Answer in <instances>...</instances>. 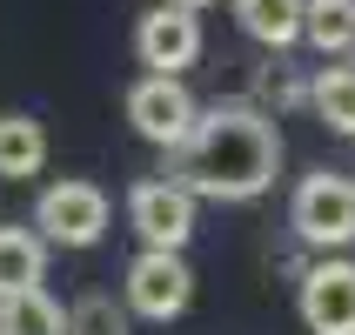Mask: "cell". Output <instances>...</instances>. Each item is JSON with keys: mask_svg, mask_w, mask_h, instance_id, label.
<instances>
[{"mask_svg": "<svg viewBox=\"0 0 355 335\" xmlns=\"http://www.w3.org/2000/svg\"><path fill=\"white\" fill-rule=\"evenodd\" d=\"M0 335H67V309H60L47 289L7 295L0 302Z\"/></svg>", "mask_w": 355, "mask_h": 335, "instance_id": "14", "label": "cell"}, {"mask_svg": "<svg viewBox=\"0 0 355 335\" xmlns=\"http://www.w3.org/2000/svg\"><path fill=\"white\" fill-rule=\"evenodd\" d=\"M302 40L322 60L355 47V0H302Z\"/></svg>", "mask_w": 355, "mask_h": 335, "instance_id": "12", "label": "cell"}, {"mask_svg": "<svg viewBox=\"0 0 355 335\" xmlns=\"http://www.w3.org/2000/svg\"><path fill=\"white\" fill-rule=\"evenodd\" d=\"M241 101L275 121V114H288V108H309V80H302L288 60H261V67H255V87H248Z\"/></svg>", "mask_w": 355, "mask_h": 335, "instance_id": "15", "label": "cell"}, {"mask_svg": "<svg viewBox=\"0 0 355 335\" xmlns=\"http://www.w3.org/2000/svg\"><path fill=\"white\" fill-rule=\"evenodd\" d=\"M107 195L94 181H47L34 201V235L54 241V248H94L107 235Z\"/></svg>", "mask_w": 355, "mask_h": 335, "instance_id": "4", "label": "cell"}, {"mask_svg": "<svg viewBox=\"0 0 355 335\" xmlns=\"http://www.w3.org/2000/svg\"><path fill=\"white\" fill-rule=\"evenodd\" d=\"M47 168V135L34 114H0V181H34Z\"/></svg>", "mask_w": 355, "mask_h": 335, "instance_id": "11", "label": "cell"}, {"mask_svg": "<svg viewBox=\"0 0 355 335\" xmlns=\"http://www.w3.org/2000/svg\"><path fill=\"white\" fill-rule=\"evenodd\" d=\"M195 108L201 101L188 94V80H161V74H141L128 87V128L155 148H181L188 128H195Z\"/></svg>", "mask_w": 355, "mask_h": 335, "instance_id": "6", "label": "cell"}, {"mask_svg": "<svg viewBox=\"0 0 355 335\" xmlns=\"http://www.w3.org/2000/svg\"><path fill=\"white\" fill-rule=\"evenodd\" d=\"M288 228H295L309 248H349L355 241V181L336 175V168H315V175L295 181L288 195Z\"/></svg>", "mask_w": 355, "mask_h": 335, "instance_id": "2", "label": "cell"}, {"mask_svg": "<svg viewBox=\"0 0 355 335\" xmlns=\"http://www.w3.org/2000/svg\"><path fill=\"white\" fill-rule=\"evenodd\" d=\"M282 168V128L248 101H208L175 148V175L195 201H261Z\"/></svg>", "mask_w": 355, "mask_h": 335, "instance_id": "1", "label": "cell"}, {"mask_svg": "<svg viewBox=\"0 0 355 335\" xmlns=\"http://www.w3.org/2000/svg\"><path fill=\"white\" fill-rule=\"evenodd\" d=\"M235 20H241V34L261 40L268 54L302 40V0H235Z\"/></svg>", "mask_w": 355, "mask_h": 335, "instance_id": "10", "label": "cell"}, {"mask_svg": "<svg viewBox=\"0 0 355 335\" xmlns=\"http://www.w3.org/2000/svg\"><path fill=\"white\" fill-rule=\"evenodd\" d=\"M67 335H128V309H114V295H80L67 309Z\"/></svg>", "mask_w": 355, "mask_h": 335, "instance_id": "16", "label": "cell"}, {"mask_svg": "<svg viewBox=\"0 0 355 335\" xmlns=\"http://www.w3.org/2000/svg\"><path fill=\"white\" fill-rule=\"evenodd\" d=\"M128 309H135L141 322H175L188 316V302H195V268H188V255H148L141 248L135 261H128Z\"/></svg>", "mask_w": 355, "mask_h": 335, "instance_id": "5", "label": "cell"}, {"mask_svg": "<svg viewBox=\"0 0 355 335\" xmlns=\"http://www.w3.org/2000/svg\"><path fill=\"white\" fill-rule=\"evenodd\" d=\"M161 7H175V14H201V7H215V0H161Z\"/></svg>", "mask_w": 355, "mask_h": 335, "instance_id": "17", "label": "cell"}, {"mask_svg": "<svg viewBox=\"0 0 355 335\" xmlns=\"http://www.w3.org/2000/svg\"><path fill=\"white\" fill-rule=\"evenodd\" d=\"M309 335H355V261H329L302 268V295H295Z\"/></svg>", "mask_w": 355, "mask_h": 335, "instance_id": "7", "label": "cell"}, {"mask_svg": "<svg viewBox=\"0 0 355 335\" xmlns=\"http://www.w3.org/2000/svg\"><path fill=\"white\" fill-rule=\"evenodd\" d=\"M135 54H141V67H148V74L181 80V74L201 60V20H195V14H175V7L141 14V27H135Z\"/></svg>", "mask_w": 355, "mask_h": 335, "instance_id": "8", "label": "cell"}, {"mask_svg": "<svg viewBox=\"0 0 355 335\" xmlns=\"http://www.w3.org/2000/svg\"><path fill=\"white\" fill-rule=\"evenodd\" d=\"M40 275H47V241L27 221H0V302L40 289Z\"/></svg>", "mask_w": 355, "mask_h": 335, "instance_id": "9", "label": "cell"}, {"mask_svg": "<svg viewBox=\"0 0 355 335\" xmlns=\"http://www.w3.org/2000/svg\"><path fill=\"white\" fill-rule=\"evenodd\" d=\"M128 228L141 235L148 255H181L195 241V195L168 175H148L128 188Z\"/></svg>", "mask_w": 355, "mask_h": 335, "instance_id": "3", "label": "cell"}, {"mask_svg": "<svg viewBox=\"0 0 355 335\" xmlns=\"http://www.w3.org/2000/svg\"><path fill=\"white\" fill-rule=\"evenodd\" d=\"M349 54H355V47H349ZM349 67H355V60H349Z\"/></svg>", "mask_w": 355, "mask_h": 335, "instance_id": "18", "label": "cell"}, {"mask_svg": "<svg viewBox=\"0 0 355 335\" xmlns=\"http://www.w3.org/2000/svg\"><path fill=\"white\" fill-rule=\"evenodd\" d=\"M309 108H315V121L329 135H355V67H315Z\"/></svg>", "mask_w": 355, "mask_h": 335, "instance_id": "13", "label": "cell"}]
</instances>
